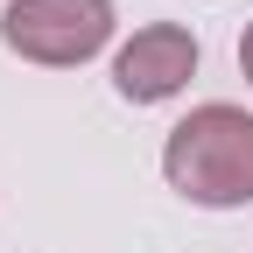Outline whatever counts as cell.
<instances>
[{
  "label": "cell",
  "mask_w": 253,
  "mask_h": 253,
  "mask_svg": "<svg viewBox=\"0 0 253 253\" xmlns=\"http://www.w3.org/2000/svg\"><path fill=\"white\" fill-rule=\"evenodd\" d=\"M162 176L190 204L232 211L253 204V113L239 106H197L162 148Z\"/></svg>",
  "instance_id": "6da1fadb"
},
{
  "label": "cell",
  "mask_w": 253,
  "mask_h": 253,
  "mask_svg": "<svg viewBox=\"0 0 253 253\" xmlns=\"http://www.w3.org/2000/svg\"><path fill=\"white\" fill-rule=\"evenodd\" d=\"M0 42L28 63H84L113 42V0H7Z\"/></svg>",
  "instance_id": "7a4b0ae2"
},
{
  "label": "cell",
  "mask_w": 253,
  "mask_h": 253,
  "mask_svg": "<svg viewBox=\"0 0 253 253\" xmlns=\"http://www.w3.org/2000/svg\"><path fill=\"white\" fill-rule=\"evenodd\" d=\"M190 71H197V36L176 28V21L134 28V42L113 56V84H120V99H134V106L176 99V91L190 84Z\"/></svg>",
  "instance_id": "3957f363"
},
{
  "label": "cell",
  "mask_w": 253,
  "mask_h": 253,
  "mask_svg": "<svg viewBox=\"0 0 253 253\" xmlns=\"http://www.w3.org/2000/svg\"><path fill=\"white\" fill-rule=\"evenodd\" d=\"M239 71H246V84H253V28L239 36Z\"/></svg>",
  "instance_id": "277c9868"
}]
</instances>
